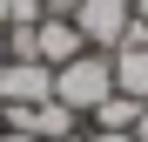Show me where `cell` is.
I'll return each mask as SVG.
<instances>
[{"instance_id":"obj_1","label":"cell","mask_w":148,"mask_h":142,"mask_svg":"<svg viewBox=\"0 0 148 142\" xmlns=\"http://www.w3.org/2000/svg\"><path fill=\"white\" fill-rule=\"evenodd\" d=\"M108 95H114V68H108L101 47H88V54H74L67 68H54V102H67L74 115H94Z\"/></svg>"},{"instance_id":"obj_5","label":"cell","mask_w":148,"mask_h":142,"mask_svg":"<svg viewBox=\"0 0 148 142\" xmlns=\"http://www.w3.org/2000/svg\"><path fill=\"white\" fill-rule=\"evenodd\" d=\"M108 68H114V88H121V95L148 102V41H141V47H114Z\"/></svg>"},{"instance_id":"obj_4","label":"cell","mask_w":148,"mask_h":142,"mask_svg":"<svg viewBox=\"0 0 148 142\" xmlns=\"http://www.w3.org/2000/svg\"><path fill=\"white\" fill-rule=\"evenodd\" d=\"M34 54H40L47 68H67L74 54H88V41H81V27H74L67 14H47L40 27H34Z\"/></svg>"},{"instance_id":"obj_7","label":"cell","mask_w":148,"mask_h":142,"mask_svg":"<svg viewBox=\"0 0 148 142\" xmlns=\"http://www.w3.org/2000/svg\"><path fill=\"white\" fill-rule=\"evenodd\" d=\"M81 142H135V135H114V129H88Z\"/></svg>"},{"instance_id":"obj_8","label":"cell","mask_w":148,"mask_h":142,"mask_svg":"<svg viewBox=\"0 0 148 142\" xmlns=\"http://www.w3.org/2000/svg\"><path fill=\"white\" fill-rule=\"evenodd\" d=\"M40 7H47V14H74L81 0H40Z\"/></svg>"},{"instance_id":"obj_6","label":"cell","mask_w":148,"mask_h":142,"mask_svg":"<svg viewBox=\"0 0 148 142\" xmlns=\"http://www.w3.org/2000/svg\"><path fill=\"white\" fill-rule=\"evenodd\" d=\"M135 115H141V102H135V95H121V88H114L108 102H101V108L88 115V122H94V129H114V135H135Z\"/></svg>"},{"instance_id":"obj_14","label":"cell","mask_w":148,"mask_h":142,"mask_svg":"<svg viewBox=\"0 0 148 142\" xmlns=\"http://www.w3.org/2000/svg\"><path fill=\"white\" fill-rule=\"evenodd\" d=\"M61 142H81V135H61Z\"/></svg>"},{"instance_id":"obj_12","label":"cell","mask_w":148,"mask_h":142,"mask_svg":"<svg viewBox=\"0 0 148 142\" xmlns=\"http://www.w3.org/2000/svg\"><path fill=\"white\" fill-rule=\"evenodd\" d=\"M0 68H7V34H0Z\"/></svg>"},{"instance_id":"obj_13","label":"cell","mask_w":148,"mask_h":142,"mask_svg":"<svg viewBox=\"0 0 148 142\" xmlns=\"http://www.w3.org/2000/svg\"><path fill=\"white\" fill-rule=\"evenodd\" d=\"M0 27H7V0H0Z\"/></svg>"},{"instance_id":"obj_15","label":"cell","mask_w":148,"mask_h":142,"mask_svg":"<svg viewBox=\"0 0 148 142\" xmlns=\"http://www.w3.org/2000/svg\"><path fill=\"white\" fill-rule=\"evenodd\" d=\"M0 129H7V122H0Z\"/></svg>"},{"instance_id":"obj_2","label":"cell","mask_w":148,"mask_h":142,"mask_svg":"<svg viewBox=\"0 0 148 142\" xmlns=\"http://www.w3.org/2000/svg\"><path fill=\"white\" fill-rule=\"evenodd\" d=\"M67 20L81 27V41H88V47L114 54V47H121V34H128V20H135V0H81Z\"/></svg>"},{"instance_id":"obj_3","label":"cell","mask_w":148,"mask_h":142,"mask_svg":"<svg viewBox=\"0 0 148 142\" xmlns=\"http://www.w3.org/2000/svg\"><path fill=\"white\" fill-rule=\"evenodd\" d=\"M54 95V68L47 61H7L0 68V108H34Z\"/></svg>"},{"instance_id":"obj_9","label":"cell","mask_w":148,"mask_h":142,"mask_svg":"<svg viewBox=\"0 0 148 142\" xmlns=\"http://www.w3.org/2000/svg\"><path fill=\"white\" fill-rule=\"evenodd\" d=\"M0 142H40V135H27V129H0Z\"/></svg>"},{"instance_id":"obj_11","label":"cell","mask_w":148,"mask_h":142,"mask_svg":"<svg viewBox=\"0 0 148 142\" xmlns=\"http://www.w3.org/2000/svg\"><path fill=\"white\" fill-rule=\"evenodd\" d=\"M135 20H141V27H148V0H135Z\"/></svg>"},{"instance_id":"obj_10","label":"cell","mask_w":148,"mask_h":142,"mask_svg":"<svg viewBox=\"0 0 148 142\" xmlns=\"http://www.w3.org/2000/svg\"><path fill=\"white\" fill-rule=\"evenodd\" d=\"M135 142H148V102H141V115H135Z\"/></svg>"}]
</instances>
